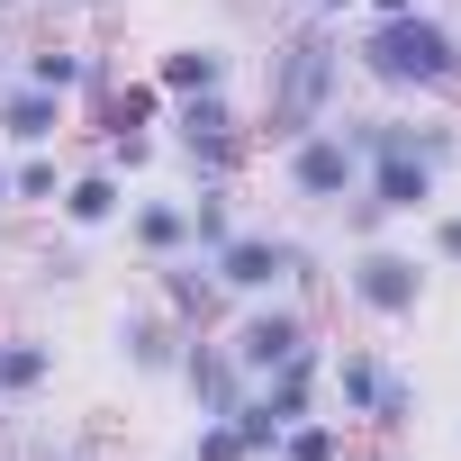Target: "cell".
<instances>
[{
	"label": "cell",
	"mask_w": 461,
	"mask_h": 461,
	"mask_svg": "<svg viewBox=\"0 0 461 461\" xmlns=\"http://www.w3.org/2000/svg\"><path fill=\"white\" fill-rule=\"evenodd\" d=\"M217 335H226V353L245 362V380H263V371H281V362H290L299 344H317L326 326H317V308H308V299L272 290V299H245L236 317L217 326Z\"/></svg>",
	"instance_id": "cell-6"
},
{
	"label": "cell",
	"mask_w": 461,
	"mask_h": 461,
	"mask_svg": "<svg viewBox=\"0 0 461 461\" xmlns=\"http://www.w3.org/2000/svg\"><path fill=\"white\" fill-rule=\"evenodd\" d=\"M181 344H190V326H172L154 299H127V308L109 317V353H118V371H127V380H172Z\"/></svg>",
	"instance_id": "cell-12"
},
{
	"label": "cell",
	"mask_w": 461,
	"mask_h": 461,
	"mask_svg": "<svg viewBox=\"0 0 461 461\" xmlns=\"http://www.w3.org/2000/svg\"><path fill=\"white\" fill-rule=\"evenodd\" d=\"M46 10V0H0V19H37Z\"/></svg>",
	"instance_id": "cell-36"
},
{
	"label": "cell",
	"mask_w": 461,
	"mask_h": 461,
	"mask_svg": "<svg viewBox=\"0 0 461 461\" xmlns=\"http://www.w3.org/2000/svg\"><path fill=\"white\" fill-rule=\"evenodd\" d=\"M118 236H127L136 263H172V254H190V199H181V190H127Z\"/></svg>",
	"instance_id": "cell-15"
},
{
	"label": "cell",
	"mask_w": 461,
	"mask_h": 461,
	"mask_svg": "<svg viewBox=\"0 0 461 461\" xmlns=\"http://www.w3.org/2000/svg\"><path fill=\"white\" fill-rule=\"evenodd\" d=\"M82 46H91V37H73V28L55 19V28H37V37L19 46V64H10V73H19V82H37V91H64V100H73V82H82Z\"/></svg>",
	"instance_id": "cell-18"
},
{
	"label": "cell",
	"mask_w": 461,
	"mask_h": 461,
	"mask_svg": "<svg viewBox=\"0 0 461 461\" xmlns=\"http://www.w3.org/2000/svg\"><path fill=\"white\" fill-rule=\"evenodd\" d=\"M55 380H64V344L46 326H0V407L28 416Z\"/></svg>",
	"instance_id": "cell-14"
},
{
	"label": "cell",
	"mask_w": 461,
	"mask_h": 461,
	"mask_svg": "<svg viewBox=\"0 0 461 461\" xmlns=\"http://www.w3.org/2000/svg\"><path fill=\"white\" fill-rule=\"evenodd\" d=\"M28 281H37V290H82V281H91V245H82V236L46 245V254L28 263Z\"/></svg>",
	"instance_id": "cell-25"
},
{
	"label": "cell",
	"mask_w": 461,
	"mask_h": 461,
	"mask_svg": "<svg viewBox=\"0 0 461 461\" xmlns=\"http://www.w3.org/2000/svg\"><path fill=\"white\" fill-rule=\"evenodd\" d=\"M55 19H91V28H109V19H127V0H46Z\"/></svg>",
	"instance_id": "cell-30"
},
{
	"label": "cell",
	"mask_w": 461,
	"mask_h": 461,
	"mask_svg": "<svg viewBox=\"0 0 461 461\" xmlns=\"http://www.w3.org/2000/svg\"><path fill=\"white\" fill-rule=\"evenodd\" d=\"M344 461H407V443H371V434H353V452Z\"/></svg>",
	"instance_id": "cell-32"
},
{
	"label": "cell",
	"mask_w": 461,
	"mask_h": 461,
	"mask_svg": "<svg viewBox=\"0 0 461 461\" xmlns=\"http://www.w3.org/2000/svg\"><path fill=\"white\" fill-rule=\"evenodd\" d=\"M353 91L389 109H461V10L416 0L407 19H353L344 28Z\"/></svg>",
	"instance_id": "cell-1"
},
{
	"label": "cell",
	"mask_w": 461,
	"mask_h": 461,
	"mask_svg": "<svg viewBox=\"0 0 461 461\" xmlns=\"http://www.w3.org/2000/svg\"><path fill=\"white\" fill-rule=\"evenodd\" d=\"M272 181H281V199H290V208L335 217V208L362 190V154H353V145H344V127L326 118V127H308L299 145H281V154H272Z\"/></svg>",
	"instance_id": "cell-5"
},
{
	"label": "cell",
	"mask_w": 461,
	"mask_h": 461,
	"mask_svg": "<svg viewBox=\"0 0 461 461\" xmlns=\"http://www.w3.org/2000/svg\"><path fill=\"white\" fill-rule=\"evenodd\" d=\"M172 389H181V407H190V416H236L254 380H245V362H236V353H226V335H217V326H199V335L181 344V362H172Z\"/></svg>",
	"instance_id": "cell-11"
},
{
	"label": "cell",
	"mask_w": 461,
	"mask_h": 461,
	"mask_svg": "<svg viewBox=\"0 0 461 461\" xmlns=\"http://www.w3.org/2000/svg\"><path fill=\"white\" fill-rule=\"evenodd\" d=\"M10 64H19V46H10V37H0V82H10Z\"/></svg>",
	"instance_id": "cell-37"
},
{
	"label": "cell",
	"mask_w": 461,
	"mask_h": 461,
	"mask_svg": "<svg viewBox=\"0 0 461 461\" xmlns=\"http://www.w3.org/2000/svg\"><path fill=\"white\" fill-rule=\"evenodd\" d=\"M407 10H416V0H362L353 19H407Z\"/></svg>",
	"instance_id": "cell-34"
},
{
	"label": "cell",
	"mask_w": 461,
	"mask_h": 461,
	"mask_svg": "<svg viewBox=\"0 0 461 461\" xmlns=\"http://www.w3.org/2000/svg\"><path fill=\"white\" fill-rule=\"evenodd\" d=\"M100 163H118L127 181H145V172L163 163V136H109V145H100Z\"/></svg>",
	"instance_id": "cell-28"
},
{
	"label": "cell",
	"mask_w": 461,
	"mask_h": 461,
	"mask_svg": "<svg viewBox=\"0 0 461 461\" xmlns=\"http://www.w3.org/2000/svg\"><path fill=\"white\" fill-rule=\"evenodd\" d=\"M0 163H10V208L55 217V190H64V172H73L64 145H28V154H0Z\"/></svg>",
	"instance_id": "cell-19"
},
{
	"label": "cell",
	"mask_w": 461,
	"mask_h": 461,
	"mask_svg": "<svg viewBox=\"0 0 461 461\" xmlns=\"http://www.w3.org/2000/svg\"><path fill=\"white\" fill-rule=\"evenodd\" d=\"M416 254H425L434 272H452V281H461V199H443V208L425 217V245H416Z\"/></svg>",
	"instance_id": "cell-26"
},
{
	"label": "cell",
	"mask_w": 461,
	"mask_h": 461,
	"mask_svg": "<svg viewBox=\"0 0 461 461\" xmlns=\"http://www.w3.org/2000/svg\"><path fill=\"white\" fill-rule=\"evenodd\" d=\"M118 82H127V55H118L109 37H91V46H82V82H73V118H82V109H100Z\"/></svg>",
	"instance_id": "cell-23"
},
{
	"label": "cell",
	"mask_w": 461,
	"mask_h": 461,
	"mask_svg": "<svg viewBox=\"0 0 461 461\" xmlns=\"http://www.w3.org/2000/svg\"><path fill=\"white\" fill-rule=\"evenodd\" d=\"M236 127H254L236 91H190V100H172V109H163V145H190V136H236Z\"/></svg>",
	"instance_id": "cell-20"
},
{
	"label": "cell",
	"mask_w": 461,
	"mask_h": 461,
	"mask_svg": "<svg viewBox=\"0 0 461 461\" xmlns=\"http://www.w3.org/2000/svg\"><path fill=\"white\" fill-rule=\"evenodd\" d=\"M73 136V100L37 91V82H0V154H28V145H64Z\"/></svg>",
	"instance_id": "cell-16"
},
{
	"label": "cell",
	"mask_w": 461,
	"mask_h": 461,
	"mask_svg": "<svg viewBox=\"0 0 461 461\" xmlns=\"http://www.w3.org/2000/svg\"><path fill=\"white\" fill-rule=\"evenodd\" d=\"M127 190H136V181H127L118 163L73 154V172H64V190H55V226H64V236H82V245H100V236H118Z\"/></svg>",
	"instance_id": "cell-9"
},
{
	"label": "cell",
	"mask_w": 461,
	"mask_h": 461,
	"mask_svg": "<svg viewBox=\"0 0 461 461\" xmlns=\"http://www.w3.org/2000/svg\"><path fill=\"white\" fill-rule=\"evenodd\" d=\"M434 281H443V272H434L416 245H398V236H371V245H344V254H335V299H344V317L371 326V335L416 326L425 299H434Z\"/></svg>",
	"instance_id": "cell-4"
},
{
	"label": "cell",
	"mask_w": 461,
	"mask_h": 461,
	"mask_svg": "<svg viewBox=\"0 0 461 461\" xmlns=\"http://www.w3.org/2000/svg\"><path fill=\"white\" fill-rule=\"evenodd\" d=\"M145 299L172 317V326H226L236 317V299H226V281H217V263L208 254H172V263H145Z\"/></svg>",
	"instance_id": "cell-10"
},
{
	"label": "cell",
	"mask_w": 461,
	"mask_h": 461,
	"mask_svg": "<svg viewBox=\"0 0 461 461\" xmlns=\"http://www.w3.org/2000/svg\"><path fill=\"white\" fill-rule=\"evenodd\" d=\"M344 452H353V425H344L335 407H317V416H299L263 461H344Z\"/></svg>",
	"instance_id": "cell-22"
},
{
	"label": "cell",
	"mask_w": 461,
	"mask_h": 461,
	"mask_svg": "<svg viewBox=\"0 0 461 461\" xmlns=\"http://www.w3.org/2000/svg\"><path fill=\"white\" fill-rule=\"evenodd\" d=\"M362 199H371L389 226H425V217L452 199V172L425 163V154H371V163H362Z\"/></svg>",
	"instance_id": "cell-8"
},
{
	"label": "cell",
	"mask_w": 461,
	"mask_h": 461,
	"mask_svg": "<svg viewBox=\"0 0 461 461\" xmlns=\"http://www.w3.org/2000/svg\"><path fill=\"white\" fill-rule=\"evenodd\" d=\"M145 73H154V91H163V100H190V91H236L245 55L226 46V37H172V46H154V55H145Z\"/></svg>",
	"instance_id": "cell-13"
},
{
	"label": "cell",
	"mask_w": 461,
	"mask_h": 461,
	"mask_svg": "<svg viewBox=\"0 0 461 461\" xmlns=\"http://www.w3.org/2000/svg\"><path fill=\"white\" fill-rule=\"evenodd\" d=\"M299 10H308V19H335V28H353V10H362V0H299Z\"/></svg>",
	"instance_id": "cell-33"
},
{
	"label": "cell",
	"mask_w": 461,
	"mask_h": 461,
	"mask_svg": "<svg viewBox=\"0 0 461 461\" xmlns=\"http://www.w3.org/2000/svg\"><path fill=\"white\" fill-rule=\"evenodd\" d=\"M326 407H335L353 434H371V443H407L416 416H425V380H416L389 344L353 335V344L326 353Z\"/></svg>",
	"instance_id": "cell-3"
},
{
	"label": "cell",
	"mask_w": 461,
	"mask_h": 461,
	"mask_svg": "<svg viewBox=\"0 0 461 461\" xmlns=\"http://www.w3.org/2000/svg\"><path fill=\"white\" fill-rule=\"evenodd\" d=\"M344 100H353V55H344V28H335V19H308V10H299L290 28H272L263 73H254V100H245L254 145H263V154H281V145H299L308 127H326Z\"/></svg>",
	"instance_id": "cell-2"
},
{
	"label": "cell",
	"mask_w": 461,
	"mask_h": 461,
	"mask_svg": "<svg viewBox=\"0 0 461 461\" xmlns=\"http://www.w3.org/2000/svg\"><path fill=\"white\" fill-rule=\"evenodd\" d=\"M10 217H19V208H10V163H0V236H10Z\"/></svg>",
	"instance_id": "cell-35"
},
{
	"label": "cell",
	"mask_w": 461,
	"mask_h": 461,
	"mask_svg": "<svg viewBox=\"0 0 461 461\" xmlns=\"http://www.w3.org/2000/svg\"><path fill=\"white\" fill-rule=\"evenodd\" d=\"M335 226H344V245H371V236H398V226H389V217H380V208H371L362 190H353V199L335 208Z\"/></svg>",
	"instance_id": "cell-29"
},
{
	"label": "cell",
	"mask_w": 461,
	"mask_h": 461,
	"mask_svg": "<svg viewBox=\"0 0 461 461\" xmlns=\"http://www.w3.org/2000/svg\"><path fill=\"white\" fill-rule=\"evenodd\" d=\"M163 154H172L181 190H199V181H236V190H245V172L263 163L254 127H236V136H190V145H163Z\"/></svg>",
	"instance_id": "cell-17"
},
{
	"label": "cell",
	"mask_w": 461,
	"mask_h": 461,
	"mask_svg": "<svg viewBox=\"0 0 461 461\" xmlns=\"http://www.w3.org/2000/svg\"><path fill=\"white\" fill-rule=\"evenodd\" d=\"M326 290H335V254L299 236V245H290V299H308V308H317Z\"/></svg>",
	"instance_id": "cell-27"
},
{
	"label": "cell",
	"mask_w": 461,
	"mask_h": 461,
	"mask_svg": "<svg viewBox=\"0 0 461 461\" xmlns=\"http://www.w3.org/2000/svg\"><path fill=\"white\" fill-rule=\"evenodd\" d=\"M46 461H109L91 434H64V443H46Z\"/></svg>",
	"instance_id": "cell-31"
},
{
	"label": "cell",
	"mask_w": 461,
	"mask_h": 461,
	"mask_svg": "<svg viewBox=\"0 0 461 461\" xmlns=\"http://www.w3.org/2000/svg\"><path fill=\"white\" fill-rule=\"evenodd\" d=\"M181 452H190V461H263L236 416H190V443H181Z\"/></svg>",
	"instance_id": "cell-24"
},
{
	"label": "cell",
	"mask_w": 461,
	"mask_h": 461,
	"mask_svg": "<svg viewBox=\"0 0 461 461\" xmlns=\"http://www.w3.org/2000/svg\"><path fill=\"white\" fill-rule=\"evenodd\" d=\"M290 245H299V226H272V217H245L236 236H226L208 263H217V281H226V299H272V290H290Z\"/></svg>",
	"instance_id": "cell-7"
},
{
	"label": "cell",
	"mask_w": 461,
	"mask_h": 461,
	"mask_svg": "<svg viewBox=\"0 0 461 461\" xmlns=\"http://www.w3.org/2000/svg\"><path fill=\"white\" fill-rule=\"evenodd\" d=\"M181 199H190V254H217V245L245 226V190H236V181H199V190H181Z\"/></svg>",
	"instance_id": "cell-21"
}]
</instances>
